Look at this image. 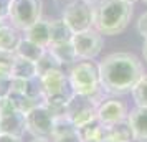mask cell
<instances>
[{"label":"cell","instance_id":"obj_1","mask_svg":"<svg viewBox=\"0 0 147 142\" xmlns=\"http://www.w3.org/2000/svg\"><path fill=\"white\" fill-rule=\"evenodd\" d=\"M101 86L107 94H127L146 75L142 63L131 53H111L99 65Z\"/></svg>","mask_w":147,"mask_h":142},{"label":"cell","instance_id":"obj_2","mask_svg":"<svg viewBox=\"0 0 147 142\" xmlns=\"http://www.w3.org/2000/svg\"><path fill=\"white\" fill-rule=\"evenodd\" d=\"M94 28L101 35L124 32L132 17V3L124 0H99L94 5Z\"/></svg>","mask_w":147,"mask_h":142},{"label":"cell","instance_id":"obj_3","mask_svg":"<svg viewBox=\"0 0 147 142\" xmlns=\"http://www.w3.org/2000/svg\"><path fill=\"white\" fill-rule=\"evenodd\" d=\"M68 79L74 94L88 96L98 104L104 101V94L107 93L101 86L99 68L89 60L74 63L68 73Z\"/></svg>","mask_w":147,"mask_h":142},{"label":"cell","instance_id":"obj_4","mask_svg":"<svg viewBox=\"0 0 147 142\" xmlns=\"http://www.w3.org/2000/svg\"><path fill=\"white\" fill-rule=\"evenodd\" d=\"M63 20L74 33L94 27V8L88 0H73L63 10Z\"/></svg>","mask_w":147,"mask_h":142},{"label":"cell","instance_id":"obj_5","mask_svg":"<svg viewBox=\"0 0 147 142\" xmlns=\"http://www.w3.org/2000/svg\"><path fill=\"white\" fill-rule=\"evenodd\" d=\"M41 0H13L8 20L18 30H28L41 18Z\"/></svg>","mask_w":147,"mask_h":142},{"label":"cell","instance_id":"obj_6","mask_svg":"<svg viewBox=\"0 0 147 142\" xmlns=\"http://www.w3.org/2000/svg\"><path fill=\"white\" fill-rule=\"evenodd\" d=\"M25 116H27V132H30L33 137H43V139L53 137L56 116L45 104L33 108Z\"/></svg>","mask_w":147,"mask_h":142},{"label":"cell","instance_id":"obj_7","mask_svg":"<svg viewBox=\"0 0 147 142\" xmlns=\"http://www.w3.org/2000/svg\"><path fill=\"white\" fill-rule=\"evenodd\" d=\"M0 132L23 137L27 132V116L17 111L8 98H2L0 102Z\"/></svg>","mask_w":147,"mask_h":142},{"label":"cell","instance_id":"obj_8","mask_svg":"<svg viewBox=\"0 0 147 142\" xmlns=\"http://www.w3.org/2000/svg\"><path fill=\"white\" fill-rule=\"evenodd\" d=\"M73 46L80 60H93L102 50V36L96 28L78 32L73 36Z\"/></svg>","mask_w":147,"mask_h":142},{"label":"cell","instance_id":"obj_9","mask_svg":"<svg viewBox=\"0 0 147 142\" xmlns=\"http://www.w3.org/2000/svg\"><path fill=\"white\" fill-rule=\"evenodd\" d=\"M98 102H94L91 98L83 94H73L68 102L66 116L74 122L76 127H80L88 121L94 119L98 116Z\"/></svg>","mask_w":147,"mask_h":142},{"label":"cell","instance_id":"obj_10","mask_svg":"<svg viewBox=\"0 0 147 142\" xmlns=\"http://www.w3.org/2000/svg\"><path fill=\"white\" fill-rule=\"evenodd\" d=\"M41 88H43V96L51 98V96H73V89L69 86L68 76L61 69H53L48 71L43 76H40Z\"/></svg>","mask_w":147,"mask_h":142},{"label":"cell","instance_id":"obj_11","mask_svg":"<svg viewBox=\"0 0 147 142\" xmlns=\"http://www.w3.org/2000/svg\"><path fill=\"white\" fill-rule=\"evenodd\" d=\"M127 114H129L127 106L116 98L106 99L98 106V119L104 126H113V124H117L121 121H126Z\"/></svg>","mask_w":147,"mask_h":142},{"label":"cell","instance_id":"obj_12","mask_svg":"<svg viewBox=\"0 0 147 142\" xmlns=\"http://www.w3.org/2000/svg\"><path fill=\"white\" fill-rule=\"evenodd\" d=\"M127 122L131 124L134 141L147 142V108L136 106L127 114Z\"/></svg>","mask_w":147,"mask_h":142},{"label":"cell","instance_id":"obj_13","mask_svg":"<svg viewBox=\"0 0 147 142\" xmlns=\"http://www.w3.org/2000/svg\"><path fill=\"white\" fill-rule=\"evenodd\" d=\"M25 38L32 40L33 43L40 45L43 48H48L51 45V33H50V22L40 18L35 22L32 27L25 30Z\"/></svg>","mask_w":147,"mask_h":142},{"label":"cell","instance_id":"obj_14","mask_svg":"<svg viewBox=\"0 0 147 142\" xmlns=\"http://www.w3.org/2000/svg\"><path fill=\"white\" fill-rule=\"evenodd\" d=\"M78 134L83 142H102L106 137V126L96 116L94 119L78 127Z\"/></svg>","mask_w":147,"mask_h":142},{"label":"cell","instance_id":"obj_15","mask_svg":"<svg viewBox=\"0 0 147 142\" xmlns=\"http://www.w3.org/2000/svg\"><path fill=\"white\" fill-rule=\"evenodd\" d=\"M10 76L15 78V79H33V78L38 76L36 63L15 55L13 65H12V69H10Z\"/></svg>","mask_w":147,"mask_h":142},{"label":"cell","instance_id":"obj_16","mask_svg":"<svg viewBox=\"0 0 147 142\" xmlns=\"http://www.w3.org/2000/svg\"><path fill=\"white\" fill-rule=\"evenodd\" d=\"M22 36L18 33V28H15L13 25H2L0 27V51L5 53H15L17 46L20 43Z\"/></svg>","mask_w":147,"mask_h":142},{"label":"cell","instance_id":"obj_17","mask_svg":"<svg viewBox=\"0 0 147 142\" xmlns=\"http://www.w3.org/2000/svg\"><path fill=\"white\" fill-rule=\"evenodd\" d=\"M107 141H114V142H131L134 141V134L131 124L126 121H121L117 124L113 126H106V137Z\"/></svg>","mask_w":147,"mask_h":142},{"label":"cell","instance_id":"obj_18","mask_svg":"<svg viewBox=\"0 0 147 142\" xmlns=\"http://www.w3.org/2000/svg\"><path fill=\"white\" fill-rule=\"evenodd\" d=\"M50 33H51V45L73 41V36H74V32L69 28V25L63 18L50 22Z\"/></svg>","mask_w":147,"mask_h":142},{"label":"cell","instance_id":"obj_19","mask_svg":"<svg viewBox=\"0 0 147 142\" xmlns=\"http://www.w3.org/2000/svg\"><path fill=\"white\" fill-rule=\"evenodd\" d=\"M48 50L58 58L61 65H71L78 60V55L74 51L73 41H68V43H56V45H50Z\"/></svg>","mask_w":147,"mask_h":142},{"label":"cell","instance_id":"obj_20","mask_svg":"<svg viewBox=\"0 0 147 142\" xmlns=\"http://www.w3.org/2000/svg\"><path fill=\"white\" fill-rule=\"evenodd\" d=\"M45 50L47 48L36 45V43H33V41L28 40V38H22L20 43H18V46H17L15 55H18L22 58H27V60H32L36 63L41 58V55L45 53Z\"/></svg>","mask_w":147,"mask_h":142},{"label":"cell","instance_id":"obj_21","mask_svg":"<svg viewBox=\"0 0 147 142\" xmlns=\"http://www.w3.org/2000/svg\"><path fill=\"white\" fill-rule=\"evenodd\" d=\"M7 98L12 101V104L17 108V111H20L23 114H27V112H30L33 108L43 104V102H40L38 99H33V98L23 94V93H17V91H10V94H8Z\"/></svg>","mask_w":147,"mask_h":142},{"label":"cell","instance_id":"obj_22","mask_svg":"<svg viewBox=\"0 0 147 142\" xmlns=\"http://www.w3.org/2000/svg\"><path fill=\"white\" fill-rule=\"evenodd\" d=\"M61 65L60 61H58V58L55 56L50 50H45V53L41 55V58L38 61H36V71H38V78L40 76H43L45 73H48V71H53V69H61Z\"/></svg>","mask_w":147,"mask_h":142},{"label":"cell","instance_id":"obj_23","mask_svg":"<svg viewBox=\"0 0 147 142\" xmlns=\"http://www.w3.org/2000/svg\"><path fill=\"white\" fill-rule=\"evenodd\" d=\"M134 98L136 106L140 108H147V75H144L139 79V83L134 86V89L131 91Z\"/></svg>","mask_w":147,"mask_h":142},{"label":"cell","instance_id":"obj_24","mask_svg":"<svg viewBox=\"0 0 147 142\" xmlns=\"http://www.w3.org/2000/svg\"><path fill=\"white\" fill-rule=\"evenodd\" d=\"M12 91V76H0V98H7Z\"/></svg>","mask_w":147,"mask_h":142},{"label":"cell","instance_id":"obj_25","mask_svg":"<svg viewBox=\"0 0 147 142\" xmlns=\"http://www.w3.org/2000/svg\"><path fill=\"white\" fill-rule=\"evenodd\" d=\"M51 141H53V142H83V141H81V137H80V134H78V129L73 131V132H68V134L53 137Z\"/></svg>","mask_w":147,"mask_h":142},{"label":"cell","instance_id":"obj_26","mask_svg":"<svg viewBox=\"0 0 147 142\" xmlns=\"http://www.w3.org/2000/svg\"><path fill=\"white\" fill-rule=\"evenodd\" d=\"M12 3H13V0H0V20L2 22H5L10 17Z\"/></svg>","mask_w":147,"mask_h":142},{"label":"cell","instance_id":"obj_27","mask_svg":"<svg viewBox=\"0 0 147 142\" xmlns=\"http://www.w3.org/2000/svg\"><path fill=\"white\" fill-rule=\"evenodd\" d=\"M137 32L142 38L147 40V12L140 15V18L137 20Z\"/></svg>","mask_w":147,"mask_h":142},{"label":"cell","instance_id":"obj_28","mask_svg":"<svg viewBox=\"0 0 147 142\" xmlns=\"http://www.w3.org/2000/svg\"><path fill=\"white\" fill-rule=\"evenodd\" d=\"M0 142H22V137H17V135H12V134H3V132H0Z\"/></svg>","mask_w":147,"mask_h":142},{"label":"cell","instance_id":"obj_29","mask_svg":"<svg viewBox=\"0 0 147 142\" xmlns=\"http://www.w3.org/2000/svg\"><path fill=\"white\" fill-rule=\"evenodd\" d=\"M142 55H144V60L147 61V40L144 41V46H142Z\"/></svg>","mask_w":147,"mask_h":142},{"label":"cell","instance_id":"obj_30","mask_svg":"<svg viewBox=\"0 0 147 142\" xmlns=\"http://www.w3.org/2000/svg\"><path fill=\"white\" fill-rule=\"evenodd\" d=\"M32 142H50V139H43V137H35Z\"/></svg>","mask_w":147,"mask_h":142},{"label":"cell","instance_id":"obj_31","mask_svg":"<svg viewBox=\"0 0 147 142\" xmlns=\"http://www.w3.org/2000/svg\"><path fill=\"white\" fill-rule=\"evenodd\" d=\"M124 2H127V3H134V2H137V0H124Z\"/></svg>","mask_w":147,"mask_h":142},{"label":"cell","instance_id":"obj_32","mask_svg":"<svg viewBox=\"0 0 147 142\" xmlns=\"http://www.w3.org/2000/svg\"><path fill=\"white\" fill-rule=\"evenodd\" d=\"M89 3H96V2H99V0H88Z\"/></svg>","mask_w":147,"mask_h":142},{"label":"cell","instance_id":"obj_33","mask_svg":"<svg viewBox=\"0 0 147 142\" xmlns=\"http://www.w3.org/2000/svg\"><path fill=\"white\" fill-rule=\"evenodd\" d=\"M102 142H114V141H107V139H104V141H102Z\"/></svg>","mask_w":147,"mask_h":142},{"label":"cell","instance_id":"obj_34","mask_svg":"<svg viewBox=\"0 0 147 142\" xmlns=\"http://www.w3.org/2000/svg\"><path fill=\"white\" fill-rule=\"evenodd\" d=\"M2 25H3V22H2V20H0V27H2Z\"/></svg>","mask_w":147,"mask_h":142},{"label":"cell","instance_id":"obj_35","mask_svg":"<svg viewBox=\"0 0 147 142\" xmlns=\"http://www.w3.org/2000/svg\"><path fill=\"white\" fill-rule=\"evenodd\" d=\"M142 2H144V3H147V0H142Z\"/></svg>","mask_w":147,"mask_h":142},{"label":"cell","instance_id":"obj_36","mask_svg":"<svg viewBox=\"0 0 147 142\" xmlns=\"http://www.w3.org/2000/svg\"><path fill=\"white\" fill-rule=\"evenodd\" d=\"M0 102H2V98H0Z\"/></svg>","mask_w":147,"mask_h":142}]
</instances>
